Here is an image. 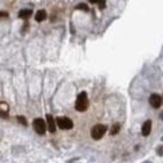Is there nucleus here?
I'll list each match as a JSON object with an SVG mask.
<instances>
[{
  "instance_id": "18",
  "label": "nucleus",
  "mask_w": 163,
  "mask_h": 163,
  "mask_svg": "<svg viewBox=\"0 0 163 163\" xmlns=\"http://www.w3.org/2000/svg\"><path fill=\"white\" fill-rule=\"evenodd\" d=\"M143 163H151V162H149V161H146V162H143Z\"/></svg>"
},
{
  "instance_id": "11",
  "label": "nucleus",
  "mask_w": 163,
  "mask_h": 163,
  "mask_svg": "<svg viewBox=\"0 0 163 163\" xmlns=\"http://www.w3.org/2000/svg\"><path fill=\"white\" fill-rule=\"evenodd\" d=\"M16 120L21 124V125H23V126H27V120H26V118L25 117H22V115H18L16 117Z\"/></svg>"
},
{
  "instance_id": "15",
  "label": "nucleus",
  "mask_w": 163,
  "mask_h": 163,
  "mask_svg": "<svg viewBox=\"0 0 163 163\" xmlns=\"http://www.w3.org/2000/svg\"><path fill=\"white\" fill-rule=\"evenodd\" d=\"M97 4L99 5V8H100V9H104L105 6H106V2H105V1H98Z\"/></svg>"
},
{
  "instance_id": "16",
  "label": "nucleus",
  "mask_w": 163,
  "mask_h": 163,
  "mask_svg": "<svg viewBox=\"0 0 163 163\" xmlns=\"http://www.w3.org/2000/svg\"><path fill=\"white\" fill-rule=\"evenodd\" d=\"M0 18H8L7 12H0Z\"/></svg>"
},
{
  "instance_id": "9",
  "label": "nucleus",
  "mask_w": 163,
  "mask_h": 163,
  "mask_svg": "<svg viewBox=\"0 0 163 163\" xmlns=\"http://www.w3.org/2000/svg\"><path fill=\"white\" fill-rule=\"evenodd\" d=\"M33 14V11L32 9H21L20 12H19V18H21V19H28L29 16H32Z\"/></svg>"
},
{
  "instance_id": "14",
  "label": "nucleus",
  "mask_w": 163,
  "mask_h": 163,
  "mask_svg": "<svg viewBox=\"0 0 163 163\" xmlns=\"http://www.w3.org/2000/svg\"><path fill=\"white\" fill-rule=\"evenodd\" d=\"M156 153H157V155L163 156V145H162V146H160V147H157V149H156Z\"/></svg>"
},
{
  "instance_id": "5",
  "label": "nucleus",
  "mask_w": 163,
  "mask_h": 163,
  "mask_svg": "<svg viewBox=\"0 0 163 163\" xmlns=\"http://www.w3.org/2000/svg\"><path fill=\"white\" fill-rule=\"evenodd\" d=\"M149 104L151 105L154 108L161 107V105H162V98H161V96H158L156 93H153L151 96L149 97Z\"/></svg>"
},
{
  "instance_id": "17",
  "label": "nucleus",
  "mask_w": 163,
  "mask_h": 163,
  "mask_svg": "<svg viewBox=\"0 0 163 163\" xmlns=\"http://www.w3.org/2000/svg\"><path fill=\"white\" fill-rule=\"evenodd\" d=\"M160 118H161V119L163 120V113H161V114H160Z\"/></svg>"
},
{
  "instance_id": "13",
  "label": "nucleus",
  "mask_w": 163,
  "mask_h": 163,
  "mask_svg": "<svg viewBox=\"0 0 163 163\" xmlns=\"http://www.w3.org/2000/svg\"><path fill=\"white\" fill-rule=\"evenodd\" d=\"M0 117L2 119H7L8 118V112L4 111V110H0Z\"/></svg>"
},
{
  "instance_id": "19",
  "label": "nucleus",
  "mask_w": 163,
  "mask_h": 163,
  "mask_svg": "<svg viewBox=\"0 0 163 163\" xmlns=\"http://www.w3.org/2000/svg\"><path fill=\"white\" fill-rule=\"evenodd\" d=\"M162 140H163V138H162Z\"/></svg>"
},
{
  "instance_id": "7",
  "label": "nucleus",
  "mask_w": 163,
  "mask_h": 163,
  "mask_svg": "<svg viewBox=\"0 0 163 163\" xmlns=\"http://www.w3.org/2000/svg\"><path fill=\"white\" fill-rule=\"evenodd\" d=\"M151 132V120H147L145 121V124L142 125V128H141V133L143 136H148L149 134Z\"/></svg>"
},
{
  "instance_id": "4",
  "label": "nucleus",
  "mask_w": 163,
  "mask_h": 163,
  "mask_svg": "<svg viewBox=\"0 0 163 163\" xmlns=\"http://www.w3.org/2000/svg\"><path fill=\"white\" fill-rule=\"evenodd\" d=\"M33 128L37 134L43 135L45 133V122L42 118H37L33 121Z\"/></svg>"
},
{
  "instance_id": "12",
  "label": "nucleus",
  "mask_w": 163,
  "mask_h": 163,
  "mask_svg": "<svg viewBox=\"0 0 163 163\" xmlns=\"http://www.w3.org/2000/svg\"><path fill=\"white\" fill-rule=\"evenodd\" d=\"M76 8L77 9H82V11H85V12H89V7H88L86 4H79Z\"/></svg>"
},
{
  "instance_id": "3",
  "label": "nucleus",
  "mask_w": 163,
  "mask_h": 163,
  "mask_svg": "<svg viewBox=\"0 0 163 163\" xmlns=\"http://www.w3.org/2000/svg\"><path fill=\"white\" fill-rule=\"evenodd\" d=\"M56 124L61 129H71L74 127V122L71 121V119L67 118V117L56 118Z\"/></svg>"
},
{
  "instance_id": "2",
  "label": "nucleus",
  "mask_w": 163,
  "mask_h": 163,
  "mask_svg": "<svg viewBox=\"0 0 163 163\" xmlns=\"http://www.w3.org/2000/svg\"><path fill=\"white\" fill-rule=\"evenodd\" d=\"M106 131H107V127L105 125H101V124L96 125V126L92 127V129H91V136H92L93 140H99V139H101L104 136Z\"/></svg>"
},
{
  "instance_id": "10",
  "label": "nucleus",
  "mask_w": 163,
  "mask_h": 163,
  "mask_svg": "<svg viewBox=\"0 0 163 163\" xmlns=\"http://www.w3.org/2000/svg\"><path fill=\"white\" fill-rule=\"evenodd\" d=\"M120 132V125L119 124H114L113 126L111 127V135H117V134Z\"/></svg>"
},
{
  "instance_id": "6",
  "label": "nucleus",
  "mask_w": 163,
  "mask_h": 163,
  "mask_svg": "<svg viewBox=\"0 0 163 163\" xmlns=\"http://www.w3.org/2000/svg\"><path fill=\"white\" fill-rule=\"evenodd\" d=\"M45 118H47V122H48L49 132H50V133H55V132H56V124H55L54 117H52V114H47Z\"/></svg>"
},
{
  "instance_id": "1",
  "label": "nucleus",
  "mask_w": 163,
  "mask_h": 163,
  "mask_svg": "<svg viewBox=\"0 0 163 163\" xmlns=\"http://www.w3.org/2000/svg\"><path fill=\"white\" fill-rule=\"evenodd\" d=\"M75 107H76L77 111L79 112H84L88 110V107H89V99H88L86 92H81L77 96V100H76Z\"/></svg>"
},
{
  "instance_id": "8",
  "label": "nucleus",
  "mask_w": 163,
  "mask_h": 163,
  "mask_svg": "<svg viewBox=\"0 0 163 163\" xmlns=\"http://www.w3.org/2000/svg\"><path fill=\"white\" fill-rule=\"evenodd\" d=\"M45 18H47V12H45V9H40V11H37L36 12L35 20H36L37 22H41V21L45 20Z\"/></svg>"
}]
</instances>
